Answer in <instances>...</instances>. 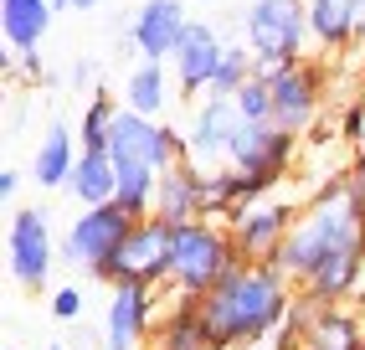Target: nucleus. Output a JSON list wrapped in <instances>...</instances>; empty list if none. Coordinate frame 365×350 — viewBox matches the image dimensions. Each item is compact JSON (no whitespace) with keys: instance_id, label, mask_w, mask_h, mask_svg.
<instances>
[{"instance_id":"nucleus-1","label":"nucleus","mask_w":365,"mask_h":350,"mask_svg":"<svg viewBox=\"0 0 365 350\" xmlns=\"http://www.w3.org/2000/svg\"><path fill=\"white\" fill-rule=\"evenodd\" d=\"M288 304H294V284L278 273V263H237L201 299V314L211 324L216 350H252L283 330Z\"/></svg>"},{"instance_id":"nucleus-2","label":"nucleus","mask_w":365,"mask_h":350,"mask_svg":"<svg viewBox=\"0 0 365 350\" xmlns=\"http://www.w3.org/2000/svg\"><path fill=\"white\" fill-rule=\"evenodd\" d=\"M237 263H247L242 258V247L232 237L227 221H185V227H175V247H170V294H185V299H206L216 284L227 279V273Z\"/></svg>"},{"instance_id":"nucleus-3","label":"nucleus","mask_w":365,"mask_h":350,"mask_svg":"<svg viewBox=\"0 0 365 350\" xmlns=\"http://www.w3.org/2000/svg\"><path fill=\"white\" fill-rule=\"evenodd\" d=\"M242 41L257 57V78L294 67L309 46V6L304 0H252L242 6Z\"/></svg>"},{"instance_id":"nucleus-4","label":"nucleus","mask_w":365,"mask_h":350,"mask_svg":"<svg viewBox=\"0 0 365 350\" xmlns=\"http://www.w3.org/2000/svg\"><path fill=\"white\" fill-rule=\"evenodd\" d=\"M134 221H139V216H129L118 201H108V206H83L78 216H72V227L62 232V263H67V268H83L88 279H98V273L118 258V247L129 242Z\"/></svg>"},{"instance_id":"nucleus-5","label":"nucleus","mask_w":365,"mask_h":350,"mask_svg":"<svg viewBox=\"0 0 365 350\" xmlns=\"http://www.w3.org/2000/svg\"><path fill=\"white\" fill-rule=\"evenodd\" d=\"M52 211L46 206H16L11 211V227H6V268L16 289L41 294L46 279H52V263L62 258V242L52 237Z\"/></svg>"},{"instance_id":"nucleus-6","label":"nucleus","mask_w":365,"mask_h":350,"mask_svg":"<svg viewBox=\"0 0 365 350\" xmlns=\"http://www.w3.org/2000/svg\"><path fill=\"white\" fill-rule=\"evenodd\" d=\"M170 247H175V227L165 216H139L129 242L118 247V258L98 273L93 284H150V289H165L170 284Z\"/></svg>"},{"instance_id":"nucleus-7","label":"nucleus","mask_w":365,"mask_h":350,"mask_svg":"<svg viewBox=\"0 0 365 350\" xmlns=\"http://www.w3.org/2000/svg\"><path fill=\"white\" fill-rule=\"evenodd\" d=\"M299 216H304L299 201H273V196H262V201H252L247 211H237L227 227H232V237H237L247 263H273L283 253V242L294 237Z\"/></svg>"},{"instance_id":"nucleus-8","label":"nucleus","mask_w":365,"mask_h":350,"mask_svg":"<svg viewBox=\"0 0 365 350\" xmlns=\"http://www.w3.org/2000/svg\"><path fill=\"white\" fill-rule=\"evenodd\" d=\"M267 83H273V124L288 134H309L324 109V67L314 57H299L294 67L273 72Z\"/></svg>"},{"instance_id":"nucleus-9","label":"nucleus","mask_w":365,"mask_h":350,"mask_svg":"<svg viewBox=\"0 0 365 350\" xmlns=\"http://www.w3.org/2000/svg\"><path fill=\"white\" fill-rule=\"evenodd\" d=\"M299 160V134L278 129V124H242L232 139V170H247L267 186H283V175Z\"/></svg>"},{"instance_id":"nucleus-10","label":"nucleus","mask_w":365,"mask_h":350,"mask_svg":"<svg viewBox=\"0 0 365 350\" xmlns=\"http://www.w3.org/2000/svg\"><path fill=\"white\" fill-rule=\"evenodd\" d=\"M242 119L237 114V104L232 98H222V93H206V98H196V114H190V160H196L201 170H222V165H232V139H237V129H242Z\"/></svg>"},{"instance_id":"nucleus-11","label":"nucleus","mask_w":365,"mask_h":350,"mask_svg":"<svg viewBox=\"0 0 365 350\" xmlns=\"http://www.w3.org/2000/svg\"><path fill=\"white\" fill-rule=\"evenodd\" d=\"M155 289L150 284H113V299L103 309V350H139L155 340Z\"/></svg>"},{"instance_id":"nucleus-12","label":"nucleus","mask_w":365,"mask_h":350,"mask_svg":"<svg viewBox=\"0 0 365 350\" xmlns=\"http://www.w3.org/2000/svg\"><path fill=\"white\" fill-rule=\"evenodd\" d=\"M185 6H190V0H144V6L134 11V21H129L134 52L150 57V62H170V57H175L185 31H190V21H196Z\"/></svg>"},{"instance_id":"nucleus-13","label":"nucleus","mask_w":365,"mask_h":350,"mask_svg":"<svg viewBox=\"0 0 365 350\" xmlns=\"http://www.w3.org/2000/svg\"><path fill=\"white\" fill-rule=\"evenodd\" d=\"M222 52H227V41L216 36L211 21H190V31L180 41V52L170 57V72H175V93L180 98H206L211 83H216V67H222Z\"/></svg>"},{"instance_id":"nucleus-14","label":"nucleus","mask_w":365,"mask_h":350,"mask_svg":"<svg viewBox=\"0 0 365 350\" xmlns=\"http://www.w3.org/2000/svg\"><path fill=\"white\" fill-rule=\"evenodd\" d=\"M201 186H206V170L196 160H180L160 170V196H155V216H165L170 227H185V221H201Z\"/></svg>"},{"instance_id":"nucleus-15","label":"nucleus","mask_w":365,"mask_h":350,"mask_svg":"<svg viewBox=\"0 0 365 350\" xmlns=\"http://www.w3.org/2000/svg\"><path fill=\"white\" fill-rule=\"evenodd\" d=\"M170 98H180L175 93V72H165V62L139 57L129 67V78H124V98H118V104H124L129 114H144V119H165Z\"/></svg>"},{"instance_id":"nucleus-16","label":"nucleus","mask_w":365,"mask_h":350,"mask_svg":"<svg viewBox=\"0 0 365 350\" xmlns=\"http://www.w3.org/2000/svg\"><path fill=\"white\" fill-rule=\"evenodd\" d=\"M78 155H83L78 134H72L67 124H46V134H41L36 155H31V181L41 191H67L72 170H78Z\"/></svg>"},{"instance_id":"nucleus-17","label":"nucleus","mask_w":365,"mask_h":350,"mask_svg":"<svg viewBox=\"0 0 365 350\" xmlns=\"http://www.w3.org/2000/svg\"><path fill=\"white\" fill-rule=\"evenodd\" d=\"M155 350H216L211 324L201 314V299L175 294V304H170L165 319L155 324Z\"/></svg>"},{"instance_id":"nucleus-18","label":"nucleus","mask_w":365,"mask_h":350,"mask_svg":"<svg viewBox=\"0 0 365 350\" xmlns=\"http://www.w3.org/2000/svg\"><path fill=\"white\" fill-rule=\"evenodd\" d=\"M108 155H113V165H155L160 170V119L118 109L113 134H108Z\"/></svg>"},{"instance_id":"nucleus-19","label":"nucleus","mask_w":365,"mask_h":350,"mask_svg":"<svg viewBox=\"0 0 365 350\" xmlns=\"http://www.w3.org/2000/svg\"><path fill=\"white\" fill-rule=\"evenodd\" d=\"M304 6H309V41L319 52H345L360 41L365 21L355 16L350 0H304Z\"/></svg>"},{"instance_id":"nucleus-20","label":"nucleus","mask_w":365,"mask_h":350,"mask_svg":"<svg viewBox=\"0 0 365 350\" xmlns=\"http://www.w3.org/2000/svg\"><path fill=\"white\" fill-rule=\"evenodd\" d=\"M57 6L52 0H0V36L11 52H36L52 31Z\"/></svg>"},{"instance_id":"nucleus-21","label":"nucleus","mask_w":365,"mask_h":350,"mask_svg":"<svg viewBox=\"0 0 365 350\" xmlns=\"http://www.w3.org/2000/svg\"><path fill=\"white\" fill-rule=\"evenodd\" d=\"M67 196L78 206H108L113 196H118V165L108 149H83L78 155V170H72V181H67Z\"/></svg>"},{"instance_id":"nucleus-22","label":"nucleus","mask_w":365,"mask_h":350,"mask_svg":"<svg viewBox=\"0 0 365 350\" xmlns=\"http://www.w3.org/2000/svg\"><path fill=\"white\" fill-rule=\"evenodd\" d=\"M360 345H365V319L350 304H329L304 335V350H360Z\"/></svg>"},{"instance_id":"nucleus-23","label":"nucleus","mask_w":365,"mask_h":350,"mask_svg":"<svg viewBox=\"0 0 365 350\" xmlns=\"http://www.w3.org/2000/svg\"><path fill=\"white\" fill-rule=\"evenodd\" d=\"M155 196H160V170L155 165H118V196L113 201L129 216H155Z\"/></svg>"},{"instance_id":"nucleus-24","label":"nucleus","mask_w":365,"mask_h":350,"mask_svg":"<svg viewBox=\"0 0 365 350\" xmlns=\"http://www.w3.org/2000/svg\"><path fill=\"white\" fill-rule=\"evenodd\" d=\"M118 109H124V104H118L108 88H98V93L88 98V104H83V129H78L83 134V149H108V134H113Z\"/></svg>"},{"instance_id":"nucleus-25","label":"nucleus","mask_w":365,"mask_h":350,"mask_svg":"<svg viewBox=\"0 0 365 350\" xmlns=\"http://www.w3.org/2000/svg\"><path fill=\"white\" fill-rule=\"evenodd\" d=\"M201 206H206V216H211V221H232V216L242 211V201H237V170H232V165H222V170H206Z\"/></svg>"},{"instance_id":"nucleus-26","label":"nucleus","mask_w":365,"mask_h":350,"mask_svg":"<svg viewBox=\"0 0 365 350\" xmlns=\"http://www.w3.org/2000/svg\"><path fill=\"white\" fill-rule=\"evenodd\" d=\"M252 78H257V57H252V46H247V41H227V52H222V67H216L211 93L232 98L242 83H252Z\"/></svg>"},{"instance_id":"nucleus-27","label":"nucleus","mask_w":365,"mask_h":350,"mask_svg":"<svg viewBox=\"0 0 365 350\" xmlns=\"http://www.w3.org/2000/svg\"><path fill=\"white\" fill-rule=\"evenodd\" d=\"M232 104H237V114L247 119V124H273V83H267V78L242 83L232 93Z\"/></svg>"},{"instance_id":"nucleus-28","label":"nucleus","mask_w":365,"mask_h":350,"mask_svg":"<svg viewBox=\"0 0 365 350\" xmlns=\"http://www.w3.org/2000/svg\"><path fill=\"white\" fill-rule=\"evenodd\" d=\"M46 304H52V314L62 319V324H78L83 319V304H88V299H83V289H52V299H46Z\"/></svg>"},{"instance_id":"nucleus-29","label":"nucleus","mask_w":365,"mask_h":350,"mask_svg":"<svg viewBox=\"0 0 365 350\" xmlns=\"http://www.w3.org/2000/svg\"><path fill=\"white\" fill-rule=\"evenodd\" d=\"M339 139H350V144H365V98L345 104V114H339Z\"/></svg>"},{"instance_id":"nucleus-30","label":"nucleus","mask_w":365,"mask_h":350,"mask_svg":"<svg viewBox=\"0 0 365 350\" xmlns=\"http://www.w3.org/2000/svg\"><path fill=\"white\" fill-rule=\"evenodd\" d=\"M72 88H78V93H98V62H93V57H78V62H72Z\"/></svg>"},{"instance_id":"nucleus-31","label":"nucleus","mask_w":365,"mask_h":350,"mask_svg":"<svg viewBox=\"0 0 365 350\" xmlns=\"http://www.w3.org/2000/svg\"><path fill=\"white\" fill-rule=\"evenodd\" d=\"M345 191L355 196V201H365V144H360V155H355V165L345 170Z\"/></svg>"},{"instance_id":"nucleus-32","label":"nucleus","mask_w":365,"mask_h":350,"mask_svg":"<svg viewBox=\"0 0 365 350\" xmlns=\"http://www.w3.org/2000/svg\"><path fill=\"white\" fill-rule=\"evenodd\" d=\"M11 67H16V72H26L31 83H46V67H41V57H36V52H16V57H11Z\"/></svg>"},{"instance_id":"nucleus-33","label":"nucleus","mask_w":365,"mask_h":350,"mask_svg":"<svg viewBox=\"0 0 365 350\" xmlns=\"http://www.w3.org/2000/svg\"><path fill=\"white\" fill-rule=\"evenodd\" d=\"M21 191V170H0V201H11Z\"/></svg>"},{"instance_id":"nucleus-34","label":"nucleus","mask_w":365,"mask_h":350,"mask_svg":"<svg viewBox=\"0 0 365 350\" xmlns=\"http://www.w3.org/2000/svg\"><path fill=\"white\" fill-rule=\"evenodd\" d=\"M72 11H98V0H72Z\"/></svg>"},{"instance_id":"nucleus-35","label":"nucleus","mask_w":365,"mask_h":350,"mask_svg":"<svg viewBox=\"0 0 365 350\" xmlns=\"http://www.w3.org/2000/svg\"><path fill=\"white\" fill-rule=\"evenodd\" d=\"M350 6H355V16H360V21H365V0H350Z\"/></svg>"},{"instance_id":"nucleus-36","label":"nucleus","mask_w":365,"mask_h":350,"mask_svg":"<svg viewBox=\"0 0 365 350\" xmlns=\"http://www.w3.org/2000/svg\"><path fill=\"white\" fill-rule=\"evenodd\" d=\"M52 6H57V11H72V0H52Z\"/></svg>"},{"instance_id":"nucleus-37","label":"nucleus","mask_w":365,"mask_h":350,"mask_svg":"<svg viewBox=\"0 0 365 350\" xmlns=\"http://www.w3.org/2000/svg\"><path fill=\"white\" fill-rule=\"evenodd\" d=\"M190 6H211V0H190Z\"/></svg>"},{"instance_id":"nucleus-38","label":"nucleus","mask_w":365,"mask_h":350,"mask_svg":"<svg viewBox=\"0 0 365 350\" xmlns=\"http://www.w3.org/2000/svg\"><path fill=\"white\" fill-rule=\"evenodd\" d=\"M46 350H67V345H46Z\"/></svg>"},{"instance_id":"nucleus-39","label":"nucleus","mask_w":365,"mask_h":350,"mask_svg":"<svg viewBox=\"0 0 365 350\" xmlns=\"http://www.w3.org/2000/svg\"><path fill=\"white\" fill-rule=\"evenodd\" d=\"M360 309H365V289H360Z\"/></svg>"},{"instance_id":"nucleus-40","label":"nucleus","mask_w":365,"mask_h":350,"mask_svg":"<svg viewBox=\"0 0 365 350\" xmlns=\"http://www.w3.org/2000/svg\"><path fill=\"white\" fill-rule=\"evenodd\" d=\"M6 350H16V345H6Z\"/></svg>"},{"instance_id":"nucleus-41","label":"nucleus","mask_w":365,"mask_h":350,"mask_svg":"<svg viewBox=\"0 0 365 350\" xmlns=\"http://www.w3.org/2000/svg\"><path fill=\"white\" fill-rule=\"evenodd\" d=\"M360 350H365V345H360Z\"/></svg>"}]
</instances>
